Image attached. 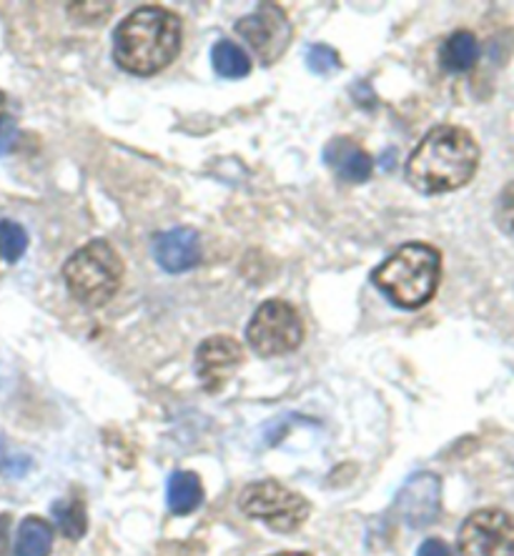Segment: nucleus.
<instances>
[{
  "label": "nucleus",
  "mask_w": 514,
  "mask_h": 556,
  "mask_svg": "<svg viewBox=\"0 0 514 556\" xmlns=\"http://www.w3.org/2000/svg\"><path fill=\"white\" fill-rule=\"evenodd\" d=\"M479 168V146L462 126H435L406 161V181L424 195L452 193Z\"/></svg>",
  "instance_id": "1"
},
{
  "label": "nucleus",
  "mask_w": 514,
  "mask_h": 556,
  "mask_svg": "<svg viewBox=\"0 0 514 556\" xmlns=\"http://www.w3.org/2000/svg\"><path fill=\"white\" fill-rule=\"evenodd\" d=\"M181 51V18L159 5L128 13L113 33V59L130 76H156Z\"/></svg>",
  "instance_id": "2"
},
{
  "label": "nucleus",
  "mask_w": 514,
  "mask_h": 556,
  "mask_svg": "<svg viewBox=\"0 0 514 556\" xmlns=\"http://www.w3.org/2000/svg\"><path fill=\"white\" fill-rule=\"evenodd\" d=\"M442 278V253L429 243H404L385 264L374 268L372 281L399 308H422L437 293Z\"/></svg>",
  "instance_id": "3"
},
{
  "label": "nucleus",
  "mask_w": 514,
  "mask_h": 556,
  "mask_svg": "<svg viewBox=\"0 0 514 556\" xmlns=\"http://www.w3.org/2000/svg\"><path fill=\"white\" fill-rule=\"evenodd\" d=\"M124 258L109 241L96 239L80 247L63 266L71 296L88 308H101L116 296L124 281Z\"/></svg>",
  "instance_id": "4"
},
{
  "label": "nucleus",
  "mask_w": 514,
  "mask_h": 556,
  "mask_svg": "<svg viewBox=\"0 0 514 556\" xmlns=\"http://www.w3.org/2000/svg\"><path fill=\"white\" fill-rule=\"evenodd\" d=\"M241 511L251 519L264 521L268 529L291 534L309 519L312 506L301 494L291 492L279 481H256L241 492Z\"/></svg>",
  "instance_id": "5"
},
{
  "label": "nucleus",
  "mask_w": 514,
  "mask_h": 556,
  "mask_svg": "<svg viewBox=\"0 0 514 556\" xmlns=\"http://www.w3.org/2000/svg\"><path fill=\"white\" fill-rule=\"evenodd\" d=\"M247 341L259 356H284L299 349L304 341V321H301L299 311L287 301H264L251 316Z\"/></svg>",
  "instance_id": "6"
},
{
  "label": "nucleus",
  "mask_w": 514,
  "mask_h": 556,
  "mask_svg": "<svg viewBox=\"0 0 514 556\" xmlns=\"http://www.w3.org/2000/svg\"><path fill=\"white\" fill-rule=\"evenodd\" d=\"M460 556H514V517L502 509H479L464 519L456 539Z\"/></svg>",
  "instance_id": "7"
},
{
  "label": "nucleus",
  "mask_w": 514,
  "mask_h": 556,
  "mask_svg": "<svg viewBox=\"0 0 514 556\" xmlns=\"http://www.w3.org/2000/svg\"><path fill=\"white\" fill-rule=\"evenodd\" d=\"M236 33L254 48L261 63H272L287 51L291 40V23L281 8L261 5L256 13L236 23Z\"/></svg>",
  "instance_id": "8"
},
{
  "label": "nucleus",
  "mask_w": 514,
  "mask_h": 556,
  "mask_svg": "<svg viewBox=\"0 0 514 556\" xmlns=\"http://www.w3.org/2000/svg\"><path fill=\"white\" fill-rule=\"evenodd\" d=\"M439 506H442V481L431 471L414 473L397 494V514L412 529L435 525Z\"/></svg>",
  "instance_id": "9"
},
{
  "label": "nucleus",
  "mask_w": 514,
  "mask_h": 556,
  "mask_svg": "<svg viewBox=\"0 0 514 556\" xmlns=\"http://www.w3.org/2000/svg\"><path fill=\"white\" fill-rule=\"evenodd\" d=\"M243 362L241 343L231 337H211L196 349V374L206 391H222Z\"/></svg>",
  "instance_id": "10"
},
{
  "label": "nucleus",
  "mask_w": 514,
  "mask_h": 556,
  "mask_svg": "<svg viewBox=\"0 0 514 556\" xmlns=\"http://www.w3.org/2000/svg\"><path fill=\"white\" fill-rule=\"evenodd\" d=\"M153 256L166 274H184L201 261V239L189 226L171 228L153 241Z\"/></svg>",
  "instance_id": "11"
},
{
  "label": "nucleus",
  "mask_w": 514,
  "mask_h": 556,
  "mask_svg": "<svg viewBox=\"0 0 514 556\" xmlns=\"http://www.w3.org/2000/svg\"><path fill=\"white\" fill-rule=\"evenodd\" d=\"M324 163L347 184H364L374 174V159L352 138L339 136L324 146Z\"/></svg>",
  "instance_id": "12"
},
{
  "label": "nucleus",
  "mask_w": 514,
  "mask_h": 556,
  "mask_svg": "<svg viewBox=\"0 0 514 556\" xmlns=\"http://www.w3.org/2000/svg\"><path fill=\"white\" fill-rule=\"evenodd\" d=\"M477 61L479 43L475 33L469 30H454L442 43V51H439V65H442L447 73H467L475 68Z\"/></svg>",
  "instance_id": "13"
},
{
  "label": "nucleus",
  "mask_w": 514,
  "mask_h": 556,
  "mask_svg": "<svg viewBox=\"0 0 514 556\" xmlns=\"http://www.w3.org/2000/svg\"><path fill=\"white\" fill-rule=\"evenodd\" d=\"M203 502V484L193 471H176L168 479V509L176 517H186L193 509H199Z\"/></svg>",
  "instance_id": "14"
},
{
  "label": "nucleus",
  "mask_w": 514,
  "mask_h": 556,
  "mask_svg": "<svg viewBox=\"0 0 514 556\" xmlns=\"http://www.w3.org/2000/svg\"><path fill=\"white\" fill-rule=\"evenodd\" d=\"M53 549V527L40 517L21 521L15 536V556H48Z\"/></svg>",
  "instance_id": "15"
},
{
  "label": "nucleus",
  "mask_w": 514,
  "mask_h": 556,
  "mask_svg": "<svg viewBox=\"0 0 514 556\" xmlns=\"http://www.w3.org/2000/svg\"><path fill=\"white\" fill-rule=\"evenodd\" d=\"M211 63L222 78H247L251 73V59L234 40H218L211 51Z\"/></svg>",
  "instance_id": "16"
},
{
  "label": "nucleus",
  "mask_w": 514,
  "mask_h": 556,
  "mask_svg": "<svg viewBox=\"0 0 514 556\" xmlns=\"http://www.w3.org/2000/svg\"><path fill=\"white\" fill-rule=\"evenodd\" d=\"M53 519L55 527H59L65 539H73L78 542L80 536L86 534L88 529V517H86V504L80 498H61V502L53 504Z\"/></svg>",
  "instance_id": "17"
},
{
  "label": "nucleus",
  "mask_w": 514,
  "mask_h": 556,
  "mask_svg": "<svg viewBox=\"0 0 514 556\" xmlns=\"http://www.w3.org/2000/svg\"><path fill=\"white\" fill-rule=\"evenodd\" d=\"M28 249V233L26 228L15 220H0V256L8 264L23 258V253Z\"/></svg>",
  "instance_id": "18"
},
{
  "label": "nucleus",
  "mask_w": 514,
  "mask_h": 556,
  "mask_svg": "<svg viewBox=\"0 0 514 556\" xmlns=\"http://www.w3.org/2000/svg\"><path fill=\"white\" fill-rule=\"evenodd\" d=\"M306 65H309V71L319 73V76H329L331 71L339 68L341 59H339V53L334 51L331 46L316 43V46H309L306 48Z\"/></svg>",
  "instance_id": "19"
},
{
  "label": "nucleus",
  "mask_w": 514,
  "mask_h": 556,
  "mask_svg": "<svg viewBox=\"0 0 514 556\" xmlns=\"http://www.w3.org/2000/svg\"><path fill=\"white\" fill-rule=\"evenodd\" d=\"M494 218H497V226H500L504 233H514V181L502 188L500 201H497Z\"/></svg>",
  "instance_id": "20"
},
{
  "label": "nucleus",
  "mask_w": 514,
  "mask_h": 556,
  "mask_svg": "<svg viewBox=\"0 0 514 556\" xmlns=\"http://www.w3.org/2000/svg\"><path fill=\"white\" fill-rule=\"evenodd\" d=\"M417 556H452V552L442 539H427V542L419 546Z\"/></svg>",
  "instance_id": "21"
},
{
  "label": "nucleus",
  "mask_w": 514,
  "mask_h": 556,
  "mask_svg": "<svg viewBox=\"0 0 514 556\" xmlns=\"http://www.w3.org/2000/svg\"><path fill=\"white\" fill-rule=\"evenodd\" d=\"M15 136H18V128H15L13 121H3V126H0V155L11 151V146L15 141Z\"/></svg>",
  "instance_id": "22"
},
{
  "label": "nucleus",
  "mask_w": 514,
  "mask_h": 556,
  "mask_svg": "<svg viewBox=\"0 0 514 556\" xmlns=\"http://www.w3.org/2000/svg\"><path fill=\"white\" fill-rule=\"evenodd\" d=\"M8 529H11V517L0 514V556L8 554Z\"/></svg>",
  "instance_id": "23"
},
{
  "label": "nucleus",
  "mask_w": 514,
  "mask_h": 556,
  "mask_svg": "<svg viewBox=\"0 0 514 556\" xmlns=\"http://www.w3.org/2000/svg\"><path fill=\"white\" fill-rule=\"evenodd\" d=\"M5 109H8V98H5V93H0V126H3V121H5Z\"/></svg>",
  "instance_id": "24"
},
{
  "label": "nucleus",
  "mask_w": 514,
  "mask_h": 556,
  "mask_svg": "<svg viewBox=\"0 0 514 556\" xmlns=\"http://www.w3.org/2000/svg\"><path fill=\"white\" fill-rule=\"evenodd\" d=\"M276 556H309V554H293V552H287V554H276Z\"/></svg>",
  "instance_id": "25"
}]
</instances>
